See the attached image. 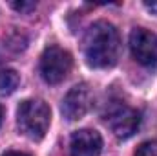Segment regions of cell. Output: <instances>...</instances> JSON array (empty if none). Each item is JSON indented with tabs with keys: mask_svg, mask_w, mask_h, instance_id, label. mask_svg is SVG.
<instances>
[{
	"mask_svg": "<svg viewBox=\"0 0 157 156\" xmlns=\"http://www.w3.org/2000/svg\"><path fill=\"white\" fill-rule=\"evenodd\" d=\"M86 63L93 68H108L117 63L119 33L113 24L106 20L93 22L82 39Z\"/></svg>",
	"mask_w": 157,
	"mask_h": 156,
	"instance_id": "1",
	"label": "cell"
},
{
	"mask_svg": "<svg viewBox=\"0 0 157 156\" xmlns=\"http://www.w3.org/2000/svg\"><path fill=\"white\" fill-rule=\"evenodd\" d=\"M51 110L40 99H26L17 110V123L24 136L31 140H42L49 129Z\"/></svg>",
	"mask_w": 157,
	"mask_h": 156,
	"instance_id": "2",
	"label": "cell"
},
{
	"mask_svg": "<svg viewBox=\"0 0 157 156\" xmlns=\"http://www.w3.org/2000/svg\"><path fill=\"white\" fill-rule=\"evenodd\" d=\"M104 121L117 138L126 140V138L133 136L135 130L139 129L141 114L122 101H112V103H108V107L104 110Z\"/></svg>",
	"mask_w": 157,
	"mask_h": 156,
	"instance_id": "3",
	"label": "cell"
},
{
	"mask_svg": "<svg viewBox=\"0 0 157 156\" xmlns=\"http://www.w3.org/2000/svg\"><path fill=\"white\" fill-rule=\"evenodd\" d=\"M71 64H73V59H71L70 51H66L64 48H59V46H49L44 50V53L40 57L42 79L49 84H59L68 77Z\"/></svg>",
	"mask_w": 157,
	"mask_h": 156,
	"instance_id": "4",
	"label": "cell"
},
{
	"mask_svg": "<svg viewBox=\"0 0 157 156\" xmlns=\"http://www.w3.org/2000/svg\"><path fill=\"white\" fill-rule=\"evenodd\" d=\"M130 50L139 64L146 68L157 66V35L154 31L135 28L130 35Z\"/></svg>",
	"mask_w": 157,
	"mask_h": 156,
	"instance_id": "5",
	"label": "cell"
},
{
	"mask_svg": "<svg viewBox=\"0 0 157 156\" xmlns=\"http://www.w3.org/2000/svg\"><path fill=\"white\" fill-rule=\"evenodd\" d=\"M91 103H93L91 90L86 84H77L66 94V97L62 101V114L70 121L80 119L82 116L88 114Z\"/></svg>",
	"mask_w": 157,
	"mask_h": 156,
	"instance_id": "6",
	"label": "cell"
},
{
	"mask_svg": "<svg viewBox=\"0 0 157 156\" xmlns=\"http://www.w3.org/2000/svg\"><path fill=\"white\" fill-rule=\"evenodd\" d=\"M102 151V138L97 130L80 129L71 136L70 154L71 156H99Z\"/></svg>",
	"mask_w": 157,
	"mask_h": 156,
	"instance_id": "7",
	"label": "cell"
},
{
	"mask_svg": "<svg viewBox=\"0 0 157 156\" xmlns=\"http://www.w3.org/2000/svg\"><path fill=\"white\" fill-rule=\"evenodd\" d=\"M20 83V77L15 70L6 68L0 70V94H13Z\"/></svg>",
	"mask_w": 157,
	"mask_h": 156,
	"instance_id": "8",
	"label": "cell"
},
{
	"mask_svg": "<svg viewBox=\"0 0 157 156\" xmlns=\"http://www.w3.org/2000/svg\"><path fill=\"white\" fill-rule=\"evenodd\" d=\"M135 156H157V142L155 140L143 142V143L137 147Z\"/></svg>",
	"mask_w": 157,
	"mask_h": 156,
	"instance_id": "9",
	"label": "cell"
},
{
	"mask_svg": "<svg viewBox=\"0 0 157 156\" xmlns=\"http://www.w3.org/2000/svg\"><path fill=\"white\" fill-rule=\"evenodd\" d=\"M17 11H22V13H28V11H33L35 7H37V4L35 2H13L11 4Z\"/></svg>",
	"mask_w": 157,
	"mask_h": 156,
	"instance_id": "10",
	"label": "cell"
},
{
	"mask_svg": "<svg viewBox=\"0 0 157 156\" xmlns=\"http://www.w3.org/2000/svg\"><path fill=\"white\" fill-rule=\"evenodd\" d=\"M144 6H146V7H148L150 11H154V13L157 15V2H146Z\"/></svg>",
	"mask_w": 157,
	"mask_h": 156,
	"instance_id": "11",
	"label": "cell"
},
{
	"mask_svg": "<svg viewBox=\"0 0 157 156\" xmlns=\"http://www.w3.org/2000/svg\"><path fill=\"white\" fill-rule=\"evenodd\" d=\"M4 156H29V154H26V153H18V151H9V153H6Z\"/></svg>",
	"mask_w": 157,
	"mask_h": 156,
	"instance_id": "12",
	"label": "cell"
},
{
	"mask_svg": "<svg viewBox=\"0 0 157 156\" xmlns=\"http://www.w3.org/2000/svg\"><path fill=\"white\" fill-rule=\"evenodd\" d=\"M0 123H2V107H0Z\"/></svg>",
	"mask_w": 157,
	"mask_h": 156,
	"instance_id": "13",
	"label": "cell"
}]
</instances>
